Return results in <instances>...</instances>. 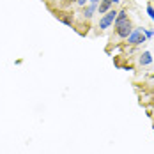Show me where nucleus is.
Masks as SVG:
<instances>
[{"label":"nucleus","instance_id":"nucleus-1","mask_svg":"<svg viewBox=\"0 0 154 154\" xmlns=\"http://www.w3.org/2000/svg\"><path fill=\"white\" fill-rule=\"evenodd\" d=\"M126 41H128V45H131V46H138V45H142V43L147 41V37L143 35V30H142V27H140V29H133V32L126 37Z\"/></svg>","mask_w":154,"mask_h":154},{"label":"nucleus","instance_id":"nucleus-2","mask_svg":"<svg viewBox=\"0 0 154 154\" xmlns=\"http://www.w3.org/2000/svg\"><path fill=\"white\" fill-rule=\"evenodd\" d=\"M115 18H117V11H115V9H110L106 14H103V18L99 20L97 29H99V30H106V29H110V27L113 25Z\"/></svg>","mask_w":154,"mask_h":154},{"label":"nucleus","instance_id":"nucleus-3","mask_svg":"<svg viewBox=\"0 0 154 154\" xmlns=\"http://www.w3.org/2000/svg\"><path fill=\"white\" fill-rule=\"evenodd\" d=\"M131 32H133V25H131L129 18H128L126 21H122L121 25H117V27H115V34H117V37H121V39H126Z\"/></svg>","mask_w":154,"mask_h":154},{"label":"nucleus","instance_id":"nucleus-4","mask_svg":"<svg viewBox=\"0 0 154 154\" xmlns=\"http://www.w3.org/2000/svg\"><path fill=\"white\" fill-rule=\"evenodd\" d=\"M96 9H97V5H96V4L83 5V13H82V14H83V18H85V20H91V18L94 16V13H96Z\"/></svg>","mask_w":154,"mask_h":154},{"label":"nucleus","instance_id":"nucleus-5","mask_svg":"<svg viewBox=\"0 0 154 154\" xmlns=\"http://www.w3.org/2000/svg\"><path fill=\"white\" fill-rule=\"evenodd\" d=\"M112 0H101L99 2V14H106L108 11L112 9Z\"/></svg>","mask_w":154,"mask_h":154},{"label":"nucleus","instance_id":"nucleus-6","mask_svg":"<svg viewBox=\"0 0 154 154\" xmlns=\"http://www.w3.org/2000/svg\"><path fill=\"white\" fill-rule=\"evenodd\" d=\"M140 66H149V64H152V55H151V51H143L142 55H140Z\"/></svg>","mask_w":154,"mask_h":154},{"label":"nucleus","instance_id":"nucleus-7","mask_svg":"<svg viewBox=\"0 0 154 154\" xmlns=\"http://www.w3.org/2000/svg\"><path fill=\"white\" fill-rule=\"evenodd\" d=\"M128 20V11L126 9H122V11H117V18H115V21H113V25L117 27V25H121L122 21H126Z\"/></svg>","mask_w":154,"mask_h":154},{"label":"nucleus","instance_id":"nucleus-8","mask_svg":"<svg viewBox=\"0 0 154 154\" xmlns=\"http://www.w3.org/2000/svg\"><path fill=\"white\" fill-rule=\"evenodd\" d=\"M57 16H59V20H60L62 23H66V25L73 27V16H67V14H57Z\"/></svg>","mask_w":154,"mask_h":154},{"label":"nucleus","instance_id":"nucleus-9","mask_svg":"<svg viewBox=\"0 0 154 154\" xmlns=\"http://www.w3.org/2000/svg\"><path fill=\"white\" fill-rule=\"evenodd\" d=\"M142 30H143V35H145L147 39H151V37L154 35V30H152V29H142Z\"/></svg>","mask_w":154,"mask_h":154},{"label":"nucleus","instance_id":"nucleus-10","mask_svg":"<svg viewBox=\"0 0 154 154\" xmlns=\"http://www.w3.org/2000/svg\"><path fill=\"white\" fill-rule=\"evenodd\" d=\"M147 14H149V18H151V20L154 21V7L151 5V4L147 5Z\"/></svg>","mask_w":154,"mask_h":154},{"label":"nucleus","instance_id":"nucleus-11","mask_svg":"<svg viewBox=\"0 0 154 154\" xmlns=\"http://www.w3.org/2000/svg\"><path fill=\"white\" fill-rule=\"evenodd\" d=\"M75 2H76V4L80 5V7H83V5H85V4H87L89 0H75Z\"/></svg>","mask_w":154,"mask_h":154},{"label":"nucleus","instance_id":"nucleus-12","mask_svg":"<svg viewBox=\"0 0 154 154\" xmlns=\"http://www.w3.org/2000/svg\"><path fill=\"white\" fill-rule=\"evenodd\" d=\"M89 4H96V5H97V4H99V0H89Z\"/></svg>","mask_w":154,"mask_h":154},{"label":"nucleus","instance_id":"nucleus-13","mask_svg":"<svg viewBox=\"0 0 154 154\" xmlns=\"http://www.w3.org/2000/svg\"><path fill=\"white\" fill-rule=\"evenodd\" d=\"M119 2H121V0H112V4H119Z\"/></svg>","mask_w":154,"mask_h":154},{"label":"nucleus","instance_id":"nucleus-14","mask_svg":"<svg viewBox=\"0 0 154 154\" xmlns=\"http://www.w3.org/2000/svg\"><path fill=\"white\" fill-rule=\"evenodd\" d=\"M152 80H154V75H152Z\"/></svg>","mask_w":154,"mask_h":154}]
</instances>
